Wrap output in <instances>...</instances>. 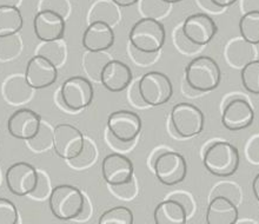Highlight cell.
<instances>
[{
    "mask_svg": "<svg viewBox=\"0 0 259 224\" xmlns=\"http://www.w3.org/2000/svg\"><path fill=\"white\" fill-rule=\"evenodd\" d=\"M85 197L78 188L60 184L52 189L49 197L50 210L60 221L77 219L85 208Z\"/></svg>",
    "mask_w": 259,
    "mask_h": 224,
    "instance_id": "1",
    "label": "cell"
},
{
    "mask_svg": "<svg viewBox=\"0 0 259 224\" xmlns=\"http://www.w3.org/2000/svg\"><path fill=\"white\" fill-rule=\"evenodd\" d=\"M185 79L194 91L210 92L221 84L222 71L213 58L199 56L190 61L186 66Z\"/></svg>",
    "mask_w": 259,
    "mask_h": 224,
    "instance_id": "2",
    "label": "cell"
},
{
    "mask_svg": "<svg viewBox=\"0 0 259 224\" xmlns=\"http://www.w3.org/2000/svg\"><path fill=\"white\" fill-rule=\"evenodd\" d=\"M205 169L213 176L230 177L239 168L238 149L229 142H214L204 153Z\"/></svg>",
    "mask_w": 259,
    "mask_h": 224,
    "instance_id": "3",
    "label": "cell"
},
{
    "mask_svg": "<svg viewBox=\"0 0 259 224\" xmlns=\"http://www.w3.org/2000/svg\"><path fill=\"white\" fill-rule=\"evenodd\" d=\"M128 39L131 46L138 51L157 53L165 44L166 31L158 19L142 18L132 26Z\"/></svg>",
    "mask_w": 259,
    "mask_h": 224,
    "instance_id": "4",
    "label": "cell"
},
{
    "mask_svg": "<svg viewBox=\"0 0 259 224\" xmlns=\"http://www.w3.org/2000/svg\"><path fill=\"white\" fill-rule=\"evenodd\" d=\"M139 92L146 105L159 106L166 104L174 95V85L166 74L150 71L138 81Z\"/></svg>",
    "mask_w": 259,
    "mask_h": 224,
    "instance_id": "5",
    "label": "cell"
},
{
    "mask_svg": "<svg viewBox=\"0 0 259 224\" xmlns=\"http://www.w3.org/2000/svg\"><path fill=\"white\" fill-rule=\"evenodd\" d=\"M171 124L176 133L182 138H191L204 130L203 111L191 103H179L172 107Z\"/></svg>",
    "mask_w": 259,
    "mask_h": 224,
    "instance_id": "6",
    "label": "cell"
},
{
    "mask_svg": "<svg viewBox=\"0 0 259 224\" xmlns=\"http://www.w3.org/2000/svg\"><path fill=\"white\" fill-rule=\"evenodd\" d=\"M64 106L70 111H80L91 105L95 97L92 83L81 76L66 79L60 89Z\"/></svg>",
    "mask_w": 259,
    "mask_h": 224,
    "instance_id": "7",
    "label": "cell"
},
{
    "mask_svg": "<svg viewBox=\"0 0 259 224\" xmlns=\"http://www.w3.org/2000/svg\"><path fill=\"white\" fill-rule=\"evenodd\" d=\"M153 171L161 184L174 186L182 183L188 175V164L181 154L166 150L157 158Z\"/></svg>",
    "mask_w": 259,
    "mask_h": 224,
    "instance_id": "8",
    "label": "cell"
},
{
    "mask_svg": "<svg viewBox=\"0 0 259 224\" xmlns=\"http://www.w3.org/2000/svg\"><path fill=\"white\" fill-rule=\"evenodd\" d=\"M85 137L71 124H59L53 129V150L64 161H71L81 153Z\"/></svg>",
    "mask_w": 259,
    "mask_h": 224,
    "instance_id": "9",
    "label": "cell"
},
{
    "mask_svg": "<svg viewBox=\"0 0 259 224\" xmlns=\"http://www.w3.org/2000/svg\"><path fill=\"white\" fill-rule=\"evenodd\" d=\"M6 185L16 196H28L38 184V170L26 162H18L9 167L5 173Z\"/></svg>",
    "mask_w": 259,
    "mask_h": 224,
    "instance_id": "10",
    "label": "cell"
},
{
    "mask_svg": "<svg viewBox=\"0 0 259 224\" xmlns=\"http://www.w3.org/2000/svg\"><path fill=\"white\" fill-rule=\"evenodd\" d=\"M107 130L121 142H135L142 131V118L130 110L114 111L107 118Z\"/></svg>",
    "mask_w": 259,
    "mask_h": 224,
    "instance_id": "11",
    "label": "cell"
},
{
    "mask_svg": "<svg viewBox=\"0 0 259 224\" xmlns=\"http://www.w3.org/2000/svg\"><path fill=\"white\" fill-rule=\"evenodd\" d=\"M183 33L196 46H205L217 34V24L206 13H194L186 18L182 26Z\"/></svg>",
    "mask_w": 259,
    "mask_h": 224,
    "instance_id": "12",
    "label": "cell"
},
{
    "mask_svg": "<svg viewBox=\"0 0 259 224\" xmlns=\"http://www.w3.org/2000/svg\"><path fill=\"white\" fill-rule=\"evenodd\" d=\"M132 161L123 154H110L102 162V175L110 186H117L128 183L133 178Z\"/></svg>",
    "mask_w": 259,
    "mask_h": 224,
    "instance_id": "13",
    "label": "cell"
},
{
    "mask_svg": "<svg viewBox=\"0 0 259 224\" xmlns=\"http://www.w3.org/2000/svg\"><path fill=\"white\" fill-rule=\"evenodd\" d=\"M25 78L33 90L50 88L58 78V67L44 57L35 55L28 60L25 70Z\"/></svg>",
    "mask_w": 259,
    "mask_h": 224,
    "instance_id": "14",
    "label": "cell"
},
{
    "mask_svg": "<svg viewBox=\"0 0 259 224\" xmlns=\"http://www.w3.org/2000/svg\"><path fill=\"white\" fill-rule=\"evenodd\" d=\"M254 111L244 98H235L226 104L222 115V124L229 131H240L253 124Z\"/></svg>",
    "mask_w": 259,
    "mask_h": 224,
    "instance_id": "15",
    "label": "cell"
},
{
    "mask_svg": "<svg viewBox=\"0 0 259 224\" xmlns=\"http://www.w3.org/2000/svg\"><path fill=\"white\" fill-rule=\"evenodd\" d=\"M40 124L41 118L37 112L27 107H21L7 119V130L14 138L27 142L37 135Z\"/></svg>",
    "mask_w": 259,
    "mask_h": 224,
    "instance_id": "16",
    "label": "cell"
},
{
    "mask_svg": "<svg viewBox=\"0 0 259 224\" xmlns=\"http://www.w3.org/2000/svg\"><path fill=\"white\" fill-rule=\"evenodd\" d=\"M34 34L40 42L63 39L66 30L65 18L51 11H38L33 19Z\"/></svg>",
    "mask_w": 259,
    "mask_h": 224,
    "instance_id": "17",
    "label": "cell"
},
{
    "mask_svg": "<svg viewBox=\"0 0 259 224\" xmlns=\"http://www.w3.org/2000/svg\"><path fill=\"white\" fill-rule=\"evenodd\" d=\"M132 78V71L127 64L111 59L104 66L99 81L107 91L121 92L131 85Z\"/></svg>",
    "mask_w": 259,
    "mask_h": 224,
    "instance_id": "18",
    "label": "cell"
},
{
    "mask_svg": "<svg viewBox=\"0 0 259 224\" xmlns=\"http://www.w3.org/2000/svg\"><path fill=\"white\" fill-rule=\"evenodd\" d=\"M82 46L89 52H105L114 44L112 26L103 21L90 23L82 34Z\"/></svg>",
    "mask_w": 259,
    "mask_h": 224,
    "instance_id": "19",
    "label": "cell"
},
{
    "mask_svg": "<svg viewBox=\"0 0 259 224\" xmlns=\"http://www.w3.org/2000/svg\"><path fill=\"white\" fill-rule=\"evenodd\" d=\"M238 216L235 202L225 196H214L208 204L205 219L207 224H236Z\"/></svg>",
    "mask_w": 259,
    "mask_h": 224,
    "instance_id": "20",
    "label": "cell"
},
{
    "mask_svg": "<svg viewBox=\"0 0 259 224\" xmlns=\"http://www.w3.org/2000/svg\"><path fill=\"white\" fill-rule=\"evenodd\" d=\"M3 96L7 103L12 105H20L32 98L33 89L28 85L25 74H13L4 82Z\"/></svg>",
    "mask_w": 259,
    "mask_h": 224,
    "instance_id": "21",
    "label": "cell"
},
{
    "mask_svg": "<svg viewBox=\"0 0 259 224\" xmlns=\"http://www.w3.org/2000/svg\"><path fill=\"white\" fill-rule=\"evenodd\" d=\"M153 218L156 224H186L188 214L179 202L168 198L157 205Z\"/></svg>",
    "mask_w": 259,
    "mask_h": 224,
    "instance_id": "22",
    "label": "cell"
},
{
    "mask_svg": "<svg viewBox=\"0 0 259 224\" xmlns=\"http://www.w3.org/2000/svg\"><path fill=\"white\" fill-rule=\"evenodd\" d=\"M252 44L247 43L244 39H235L230 43L225 50L226 59L232 66L243 67L247 63L254 59L256 51H254Z\"/></svg>",
    "mask_w": 259,
    "mask_h": 224,
    "instance_id": "23",
    "label": "cell"
},
{
    "mask_svg": "<svg viewBox=\"0 0 259 224\" xmlns=\"http://www.w3.org/2000/svg\"><path fill=\"white\" fill-rule=\"evenodd\" d=\"M120 20L119 6L112 0H98L93 4L89 13V23L103 21L110 26L116 25Z\"/></svg>",
    "mask_w": 259,
    "mask_h": 224,
    "instance_id": "24",
    "label": "cell"
},
{
    "mask_svg": "<svg viewBox=\"0 0 259 224\" xmlns=\"http://www.w3.org/2000/svg\"><path fill=\"white\" fill-rule=\"evenodd\" d=\"M23 25V14L18 6H0V37L18 34Z\"/></svg>",
    "mask_w": 259,
    "mask_h": 224,
    "instance_id": "25",
    "label": "cell"
},
{
    "mask_svg": "<svg viewBox=\"0 0 259 224\" xmlns=\"http://www.w3.org/2000/svg\"><path fill=\"white\" fill-rule=\"evenodd\" d=\"M35 55L44 57L45 59L51 61L57 67L62 66L65 59H66V46L65 43L59 41L53 42H42V44L38 46L35 50Z\"/></svg>",
    "mask_w": 259,
    "mask_h": 224,
    "instance_id": "26",
    "label": "cell"
},
{
    "mask_svg": "<svg viewBox=\"0 0 259 224\" xmlns=\"http://www.w3.org/2000/svg\"><path fill=\"white\" fill-rule=\"evenodd\" d=\"M240 35L252 45L259 44V12L244 13L239 20Z\"/></svg>",
    "mask_w": 259,
    "mask_h": 224,
    "instance_id": "27",
    "label": "cell"
},
{
    "mask_svg": "<svg viewBox=\"0 0 259 224\" xmlns=\"http://www.w3.org/2000/svg\"><path fill=\"white\" fill-rule=\"evenodd\" d=\"M27 145L34 153H42L53 147V129L51 125L41 121L38 133L32 139L27 140Z\"/></svg>",
    "mask_w": 259,
    "mask_h": 224,
    "instance_id": "28",
    "label": "cell"
},
{
    "mask_svg": "<svg viewBox=\"0 0 259 224\" xmlns=\"http://www.w3.org/2000/svg\"><path fill=\"white\" fill-rule=\"evenodd\" d=\"M242 84L247 92L259 95V60H251L240 72Z\"/></svg>",
    "mask_w": 259,
    "mask_h": 224,
    "instance_id": "29",
    "label": "cell"
},
{
    "mask_svg": "<svg viewBox=\"0 0 259 224\" xmlns=\"http://www.w3.org/2000/svg\"><path fill=\"white\" fill-rule=\"evenodd\" d=\"M138 3V10L143 18H152V19L165 17L171 7V4L164 0H139Z\"/></svg>",
    "mask_w": 259,
    "mask_h": 224,
    "instance_id": "30",
    "label": "cell"
},
{
    "mask_svg": "<svg viewBox=\"0 0 259 224\" xmlns=\"http://www.w3.org/2000/svg\"><path fill=\"white\" fill-rule=\"evenodd\" d=\"M133 212L127 207L111 208L105 212H103L99 217L98 224H133Z\"/></svg>",
    "mask_w": 259,
    "mask_h": 224,
    "instance_id": "31",
    "label": "cell"
},
{
    "mask_svg": "<svg viewBox=\"0 0 259 224\" xmlns=\"http://www.w3.org/2000/svg\"><path fill=\"white\" fill-rule=\"evenodd\" d=\"M23 42L18 34L0 37V61H7L20 55Z\"/></svg>",
    "mask_w": 259,
    "mask_h": 224,
    "instance_id": "32",
    "label": "cell"
},
{
    "mask_svg": "<svg viewBox=\"0 0 259 224\" xmlns=\"http://www.w3.org/2000/svg\"><path fill=\"white\" fill-rule=\"evenodd\" d=\"M109 60V56L104 52H89L84 57V68L90 77L99 81L100 73Z\"/></svg>",
    "mask_w": 259,
    "mask_h": 224,
    "instance_id": "33",
    "label": "cell"
},
{
    "mask_svg": "<svg viewBox=\"0 0 259 224\" xmlns=\"http://www.w3.org/2000/svg\"><path fill=\"white\" fill-rule=\"evenodd\" d=\"M96 157H97V151H96L95 145H93L89 139L85 138V144H84V147H82L81 153L79 154L77 157L73 158V160L67 161V163L70 164L72 168H75V169L88 168L90 164H92L93 162L96 161Z\"/></svg>",
    "mask_w": 259,
    "mask_h": 224,
    "instance_id": "34",
    "label": "cell"
},
{
    "mask_svg": "<svg viewBox=\"0 0 259 224\" xmlns=\"http://www.w3.org/2000/svg\"><path fill=\"white\" fill-rule=\"evenodd\" d=\"M38 11H51L66 19L71 13V4L68 0H40Z\"/></svg>",
    "mask_w": 259,
    "mask_h": 224,
    "instance_id": "35",
    "label": "cell"
},
{
    "mask_svg": "<svg viewBox=\"0 0 259 224\" xmlns=\"http://www.w3.org/2000/svg\"><path fill=\"white\" fill-rule=\"evenodd\" d=\"M19 214L13 202L0 197V224H18Z\"/></svg>",
    "mask_w": 259,
    "mask_h": 224,
    "instance_id": "36",
    "label": "cell"
},
{
    "mask_svg": "<svg viewBox=\"0 0 259 224\" xmlns=\"http://www.w3.org/2000/svg\"><path fill=\"white\" fill-rule=\"evenodd\" d=\"M52 189L50 188V180L48 178V176L45 175L44 172H39L38 171V184L35 190L32 193L30 196L38 198V200H41V198H45L49 194H51Z\"/></svg>",
    "mask_w": 259,
    "mask_h": 224,
    "instance_id": "37",
    "label": "cell"
},
{
    "mask_svg": "<svg viewBox=\"0 0 259 224\" xmlns=\"http://www.w3.org/2000/svg\"><path fill=\"white\" fill-rule=\"evenodd\" d=\"M175 38H176V45H177L178 49L184 53H192L194 50L199 48V46H196L194 44H192V43L185 37L184 33H183L182 28H179V30L176 32Z\"/></svg>",
    "mask_w": 259,
    "mask_h": 224,
    "instance_id": "38",
    "label": "cell"
},
{
    "mask_svg": "<svg viewBox=\"0 0 259 224\" xmlns=\"http://www.w3.org/2000/svg\"><path fill=\"white\" fill-rule=\"evenodd\" d=\"M158 53L159 52H157V53L142 52V51H138V50L133 48V46H131V56L133 58V60H135L137 64L143 65V66H146V65L152 64L153 61L156 60Z\"/></svg>",
    "mask_w": 259,
    "mask_h": 224,
    "instance_id": "39",
    "label": "cell"
},
{
    "mask_svg": "<svg viewBox=\"0 0 259 224\" xmlns=\"http://www.w3.org/2000/svg\"><path fill=\"white\" fill-rule=\"evenodd\" d=\"M246 155L250 162H252V163H259V136L254 137L247 144Z\"/></svg>",
    "mask_w": 259,
    "mask_h": 224,
    "instance_id": "40",
    "label": "cell"
},
{
    "mask_svg": "<svg viewBox=\"0 0 259 224\" xmlns=\"http://www.w3.org/2000/svg\"><path fill=\"white\" fill-rule=\"evenodd\" d=\"M172 200H176L177 202H179L183 207L185 208L186 210V214H188V217L189 215L191 214V211L193 210V203H192V200L189 197L188 194H175L174 196L170 197Z\"/></svg>",
    "mask_w": 259,
    "mask_h": 224,
    "instance_id": "41",
    "label": "cell"
},
{
    "mask_svg": "<svg viewBox=\"0 0 259 224\" xmlns=\"http://www.w3.org/2000/svg\"><path fill=\"white\" fill-rule=\"evenodd\" d=\"M128 98H130V100H131L133 104H135L136 106H139V107L147 106L146 104H145V102H144V100H143L142 95H140V92H139L138 81H137L135 84L132 85L131 91H130V93H128Z\"/></svg>",
    "mask_w": 259,
    "mask_h": 224,
    "instance_id": "42",
    "label": "cell"
},
{
    "mask_svg": "<svg viewBox=\"0 0 259 224\" xmlns=\"http://www.w3.org/2000/svg\"><path fill=\"white\" fill-rule=\"evenodd\" d=\"M106 140L111 144V146H113V149H117V150H120V151H127L131 149V146L133 143L135 142H131V143H124L121 142V140L117 139L116 137H113L111 135L109 130H107V133H106Z\"/></svg>",
    "mask_w": 259,
    "mask_h": 224,
    "instance_id": "43",
    "label": "cell"
},
{
    "mask_svg": "<svg viewBox=\"0 0 259 224\" xmlns=\"http://www.w3.org/2000/svg\"><path fill=\"white\" fill-rule=\"evenodd\" d=\"M243 13L259 12V0H242Z\"/></svg>",
    "mask_w": 259,
    "mask_h": 224,
    "instance_id": "44",
    "label": "cell"
},
{
    "mask_svg": "<svg viewBox=\"0 0 259 224\" xmlns=\"http://www.w3.org/2000/svg\"><path fill=\"white\" fill-rule=\"evenodd\" d=\"M197 4L201 7V9L208 11V12H219V11L223 10L219 9L218 6H215L211 0H197Z\"/></svg>",
    "mask_w": 259,
    "mask_h": 224,
    "instance_id": "45",
    "label": "cell"
},
{
    "mask_svg": "<svg viewBox=\"0 0 259 224\" xmlns=\"http://www.w3.org/2000/svg\"><path fill=\"white\" fill-rule=\"evenodd\" d=\"M215 6H218L219 9H225V7L232 6L233 4L238 2V0H211Z\"/></svg>",
    "mask_w": 259,
    "mask_h": 224,
    "instance_id": "46",
    "label": "cell"
},
{
    "mask_svg": "<svg viewBox=\"0 0 259 224\" xmlns=\"http://www.w3.org/2000/svg\"><path fill=\"white\" fill-rule=\"evenodd\" d=\"M112 2L119 7H130L138 3L139 0H112Z\"/></svg>",
    "mask_w": 259,
    "mask_h": 224,
    "instance_id": "47",
    "label": "cell"
},
{
    "mask_svg": "<svg viewBox=\"0 0 259 224\" xmlns=\"http://www.w3.org/2000/svg\"><path fill=\"white\" fill-rule=\"evenodd\" d=\"M252 191H253L254 197H256V200L259 202V173L252 180Z\"/></svg>",
    "mask_w": 259,
    "mask_h": 224,
    "instance_id": "48",
    "label": "cell"
},
{
    "mask_svg": "<svg viewBox=\"0 0 259 224\" xmlns=\"http://www.w3.org/2000/svg\"><path fill=\"white\" fill-rule=\"evenodd\" d=\"M166 150H167V149H165V147H159V149H156V150H154L153 155H152V156H151L152 158H151V161H150L151 168H153V164H154V162H156L157 158L159 157L161 154L165 153V151H166Z\"/></svg>",
    "mask_w": 259,
    "mask_h": 224,
    "instance_id": "49",
    "label": "cell"
},
{
    "mask_svg": "<svg viewBox=\"0 0 259 224\" xmlns=\"http://www.w3.org/2000/svg\"><path fill=\"white\" fill-rule=\"evenodd\" d=\"M21 0H0V6H18Z\"/></svg>",
    "mask_w": 259,
    "mask_h": 224,
    "instance_id": "50",
    "label": "cell"
},
{
    "mask_svg": "<svg viewBox=\"0 0 259 224\" xmlns=\"http://www.w3.org/2000/svg\"><path fill=\"white\" fill-rule=\"evenodd\" d=\"M164 2H166V3H168V4H177V3H181V2H183V0H164Z\"/></svg>",
    "mask_w": 259,
    "mask_h": 224,
    "instance_id": "51",
    "label": "cell"
},
{
    "mask_svg": "<svg viewBox=\"0 0 259 224\" xmlns=\"http://www.w3.org/2000/svg\"><path fill=\"white\" fill-rule=\"evenodd\" d=\"M240 224H256L254 222H250V221H245V222H242Z\"/></svg>",
    "mask_w": 259,
    "mask_h": 224,
    "instance_id": "52",
    "label": "cell"
},
{
    "mask_svg": "<svg viewBox=\"0 0 259 224\" xmlns=\"http://www.w3.org/2000/svg\"><path fill=\"white\" fill-rule=\"evenodd\" d=\"M0 180H2V175H0Z\"/></svg>",
    "mask_w": 259,
    "mask_h": 224,
    "instance_id": "53",
    "label": "cell"
}]
</instances>
